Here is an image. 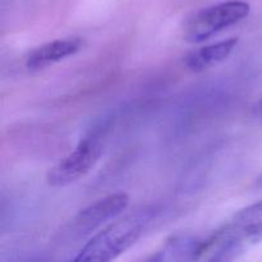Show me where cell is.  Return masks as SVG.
Here are the masks:
<instances>
[{"label": "cell", "instance_id": "6da1fadb", "mask_svg": "<svg viewBox=\"0 0 262 262\" xmlns=\"http://www.w3.org/2000/svg\"><path fill=\"white\" fill-rule=\"evenodd\" d=\"M262 241V201L235 212L220 229L204 241L201 260H235Z\"/></svg>", "mask_w": 262, "mask_h": 262}, {"label": "cell", "instance_id": "7a4b0ae2", "mask_svg": "<svg viewBox=\"0 0 262 262\" xmlns=\"http://www.w3.org/2000/svg\"><path fill=\"white\" fill-rule=\"evenodd\" d=\"M155 220V211L143 209L113 222L95 234L74 257L76 262H107L129 250Z\"/></svg>", "mask_w": 262, "mask_h": 262}, {"label": "cell", "instance_id": "3957f363", "mask_svg": "<svg viewBox=\"0 0 262 262\" xmlns=\"http://www.w3.org/2000/svg\"><path fill=\"white\" fill-rule=\"evenodd\" d=\"M250 12V4L242 0H230L200 9L183 23V40L189 43L202 42L220 31L239 23Z\"/></svg>", "mask_w": 262, "mask_h": 262}, {"label": "cell", "instance_id": "277c9868", "mask_svg": "<svg viewBox=\"0 0 262 262\" xmlns=\"http://www.w3.org/2000/svg\"><path fill=\"white\" fill-rule=\"evenodd\" d=\"M102 140L99 135H89L79 141L73 151L49 170V186L61 188L89 174L102 155Z\"/></svg>", "mask_w": 262, "mask_h": 262}, {"label": "cell", "instance_id": "5b68a950", "mask_svg": "<svg viewBox=\"0 0 262 262\" xmlns=\"http://www.w3.org/2000/svg\"><path fill=\"white\" fill-rule=\"evenodd\" d=\"M129 205V196L124 192L105 196L82 209L72 220L71 232L78 237L90 234L109 220L119 216Z\"/></svg>", "mask_w": 262, "mask_h": 262}, {"label": "cell", "instance_id": "8992f818", "mask_svg": "<svg viewBox=\"0 0 262 262\" xmlns=\"http://www.w3.org/2000/svg\"><path fill=\"white\" fill-rule=\"evenodd\" d=\"M82 46L83 41L79 37L56 38L31 51L26 59V68L31 72L42 71L77 54Z\"/></svg>", "mask_w": 262, "mask_h": 262}, {"label": "cell", "instance_id": "52a82bcc", "mask_svg": "<svg viewBox=\"0 0 262 262\" xmlns=\"http://www.w3.org/2000/svg\"><path fill=\"white\" fill-rule=\"evenodd\" d=\"M238 40L237 37H230L227 40L219 41L212 45L202 46V48L192 50L187 54L183 59V63L188 71L200 73L205 72L210 68H214L217 64L227 60L233 51L237 48Z\"/></svg>", "mask_w": 262, "mask_h": 262}, {"label": "cell", "instance_id": "ba28073f", "mask_svg": "<svg viewBox=\"0 0 262 262\" xmlns=\"http://www.w3.org/2000/svg\"><path fill=\"white\" fill-rule=\"evenodd\" d=\"M204 241L188 237H174L168 241L151 261H178V260H201Z\"/></svg>", "mask_w": 262, "mask_h": 262}, {"label": "cell", "instance_id": "9c48e42d", "mask_svg": "<svg viewBox=\"0 0 262 262\" xmlns=\"http://www.w3.org/2000/svg\"><path fill=\"white\" fill-rule=\"evenodd\" d=\"M253 112H255L256 118H257V119L260 120V122H262V99L257 102V104H256V106H255V109H253Z\"/></svg>", "mask_w": 262, "mask_h": 262}]
</instances>
